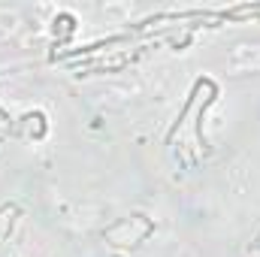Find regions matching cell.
I'll use <instances>...</instances> for the list:
<instances>
[{
	"label": "cell",
	"instance_id": "1",
	"mask_svg": "<svg viewBox=\"0 0 260 257\" xmlns=\"http://www.w3.org/2000/svg\"><path fill=\"white\" fill-rule=\"evenodd\" d=\"M15 215H18V209H15V206H3V209H0V242H3V239L12 233Z\"/></svg>",
	"mask_w": 260,
	"mask_h": 257
}]
</instances>
